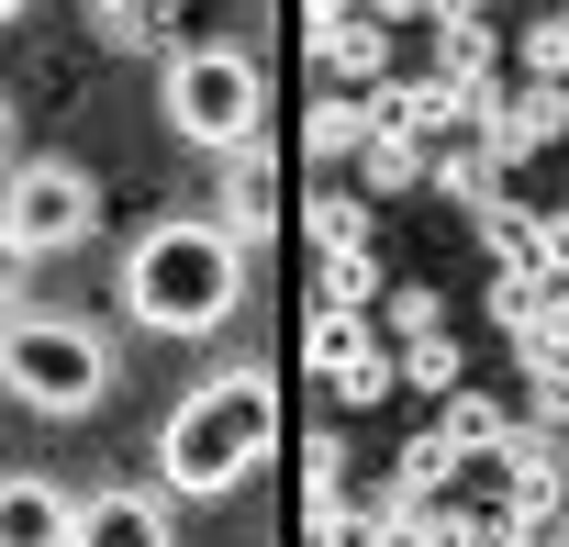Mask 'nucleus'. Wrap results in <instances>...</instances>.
I'll return each mask as SVG.
<instances>
[{"label":"nucleus","instance_id":"nucleus-1","mask_svg":"<svg viewBox=\"0 0 569 547\" xmlns=\"http://www.w3.org/2000/svg\"><path fill=\"white\" fill-rule=\"evenodd\" d=\"M268 447H279V380L257 358H234V369H212L201 391L168 402V425H157V491L168 503H223V491L257 480Z\"/></svg>","mask_w":569,"mask_h":547},{"label":"nucleus","instance_id":"nucleus-2","mask_svg":"<svg viewBox=\"0 0 569 547\" xmlns=\"http://www.w3.org/2000/svg\"><path fill=\"white\" fill-rule=\"evenodd\" d=\"M246 302V235L223 212H168L123 246V314L146 336H212Z\"/></svg>","mask_w":569,"mask_h":547},{"label":"nucleus","instance_id":"nucleus-3","mask_svg":"<svg viewBox=\"0 0 569 547\" xmlns=\"http://www.w3.org/2000/svg\"><path fill=\"white\" fill-rule=\"evenodd\" d=\"M0 391H12L23 414H101L112 402V336L90 314H46V302H12L0 314Z\"/></svg>","mask_w":569,"mask_h":547},{"label":"nucleus","instance_id":"nucleus-4","mask_svg":"<svg viewBox=\"0 0 569 547\" xmlns=\"http://www.w3.org/2000/svg\"><path fill=\"white\" fill-rule=\"evenodd\" d=\"M157 112H168V135L179 146H201V157H234V146H257L268 135V79H257V57L246 46H223V34H179L168 57H157Z\"/></svg>","mask_w":569,"mask_h":547},{"label":"nucleus","instance_id":"nucleus-5","mask_svg":"<svg viewBox=\"0 0 569 547\" xmlns=\"http://www.w3.org/2000/svg\"><path fill=\"white\" fill-rule=\"evenodd\" d=\"M0 223H12L34 257H68L101 235V179L79 157H23L12 179H0Z\"/></svg>","mask_w":569,"mask_h":547},{"label":"nucleus","instance_id":"nucleus-6","mask_svg":"<svg viewBox=\"0 0 569 547\" xmlns=\"http://www.w3.org/2000/svg\"><path fill=\"white\" fill-rule=\"evenodd\" d=\"M469 135L513 168V157H536V146L569 135V90H558V79H525V90H513V79H469Z\"/></svg>","mask_w":569,"mask_h":547},{"label":"nucleus","instance_id":"nucleus-7","mask_svg":"<svg viewBox=\"0 0 569 547\" xmlns=\"http://www.w3.org/2000/svg\"><path fill=\"white\" fill-rule=\"evenodd\" d=\"M302 369H313L336 402H380V391L402 380V347H380L347 302H325V314H313V336H302Z\"/></svg>","mask_w":569,"mask_h":547},{"label":"nucleus","instance_id":"nucleus-8","mask_svg":"<svg viewBox=\"0 0 569 547\" xmlns=\"http://www.w3.org/2000/svg\"><path fill=\"white\" fill-rule=\"evenodd\" d=\"M369 123H380V135H413V146H458V135H469V90L436 79V68H391V79L369 90Z\"/></svg>","mask_w":569,"mask_h":547},{"label":"nucleus","instance_id":"nucleus-9","mask_svg":"<svg viewBox=\"0 0 569 547\" xmlns=\"http://www.w3.org/2000/svg\"><path fill=\"white\" fill-rule=\"evenodd\" d=\"M68 547H179V536H168V491H146V480L79 491V536H68Z\"/></svg>","mask_w":569,"mask_h":547},{"label":"nucleus","instance_id":"nucleus-10","mask_svg":"<svg viewBox=\"0 0 569 547\" xmlns=\"http://www.w3.org/2000/svg\"><path fill=\"white\" fill-rule=\"evenodd\" d=\"M79 536V491H57V480H0V547H68Z\"/></svg>","mask_w":569,"mask_h":547},{"label":"nucleus","instance_id":"nucleus-11","mask_svg":"<svg viewBox=\"0 0 569 547\" xmlns=\"http://www.w3.org/2000/svg\"><path fill=\"white\" fill-rule=\"evenodd\" d=\"M425 190H447L458 212H491V201L513 190V168H502L480 135H458V146H436V157H425Z\"/></svg>","mask_w":569,"mask_h":547},{"label":"nucleus","instance_id":"nucleus-12","mask_svg":"<svg viewBox=\"0 0 569 547\" xmlns=\"http://www.w3.org/2000/svg\"><path fill=\"white\" fill-rule=\"evenodd\" d=\"M491 68H502V34L480 23V0H436V79L469 90V79H491Z\"/></svg>","mask_w":569,"mask_h":547},{"label":"nucleus","instance_id":"nucleus-13","mask_svg":"<svg viewBox=\"0 0 569 547\" xmlns=\"http://www.w3.org/2000/svg\"><path fill=\"white\" fill-rule=\"evenodd\" d=\"M313 57H325L347 90H380V79H391V23H380V12H347V23L313 34Z\"/></svg>","mask_w":569,"mask_h":547},{"label":"nucleus","instance_id":"nucleus-14","mask_svg":"<svg viewBox=\"0 0 569 547\" xmlns=\"http://www.w3.org/2000/svg\"><path fill=\"white\" fill-rule=\"evenodd\" d=\"M90 34L112 57H168L179 46V0H90Z\"/></svg>","mask_w":569,"mask_h":547},{"label":"nucleus","instance_id":"nucleus-15","mask_svg":"<svg viewBox=\"0 0 569 547\" xmlns=\"http://www.w3.org/2000/svg\"><path fill=\"white\" fill-rule=\"evenodd\" d=\"M469 223H480V257H491V268H536V280H547V212H525V201L502 190V201L469 212Z\"/></svg>","mask_w":569,"mask_h":547},{"label":"nucleus","instance_id":"nucleus-16","mask_svg":"<svg viewBox=\"0 0 569 547\" xmlns=\"http://www.w3.org/2000/svg\"><path fill=\"white\" fill-rule=\"evenodd\" d=\"M223 223H234L246 246L279 223V190H268V157H257V146H234V157H223Z\"/></svg>","mask_w":569,"mask_h":547},{"label":"nucleus","instance_id":"nucleus-17","mask_svg":"<svg viewBox=\"0 0 569 547\" xmlns=\"http://www.w3.org/2000/svg\"><path fill=\"white\" fill-rule=\"evenodd\" d=\"M436 436H447V447H458V458H491V447H502V436H513V414H502V402H491V391H469V380H458V391H447V402H436Z\"/></svg>","mask_w":569,"mask_h":547},{"label":"nucleus","instance_id":"nucleus-18","mask_svg":"<svg viewBox=\"0 0 569 547\" xmlns=\"http://www.w3.org/2000/svg\"><path fill=\"white\" fill-rule=\"evenodd\" d=\"M425 157H436V146H413V135H380V123H369V146H358V190H380V201H391V190H425Z\"/></svg>","mask_w":569,"mask_h":547},{"label":"nucleus","instance_id":"nucleus-19","mask_svg":"<svg viewBox=\"0 0 569 547\" xmlns=\"http://www.w3.org/2000/svg\"><path fill=\"white\" fill-rule=\"evenodd\" d=\"M402 380H413L425 402H447V391L469 380V358H458V336H447V325H425V336H402Z\"/></svg>","mask_w":569,"mask_h":547},{"label":"nucleus","instance_id":"nucleus-20","mask_svg":"<svg viewBox=\"0 0 569 547\" xmlns=\"http://www.w3.org/2000/svg\"><path fill=\"white\" fill-rule=\"evenodd\" d=\"M302 146H313V157H358V146H369V90H336V101H313Z\"/></svg>","mask_w":569,"mask_h":547},{"label":"nucleus","instance_id":"nucleus-21","mask_svg":"<svg viewBox=\"0 0 569 547\" xmlns=\"http://www.w3.org/2000/svg\"><path fill=\"white\" fill-rule=\"evenodd\" d=\"M458 469H469V458H458V447H447V436H436V425H425V436H413V447H402V469H391V480H402V491H413V503H447V491H458Z\"/></svg>","mask_w":569,"mask_h":547},{"label":"nucleus","instance_id":"nucleus-22","mask_svg":"<svg viewBox=\"0 0 569 547\" xmlns=\"http://www.w3.org/2000/svg\"><path fill=\"white\" fill-rule=\"evenodd\" d=\"M313 257H325V302H347V314L380 302V257L369 246H313Z\"/></svg>","mask_w":569,"mask_h":547},{"label":"nucleus","instance_id":"nucleus-23","mask_svg":"<svg viewBox=\"0 0 569 547\" xmlns=\"http://www.w3.org/2000/svg\"><path fill=\"white\" fill-rule=\"evenodd\" d=\"M302 235H313V246H369V201H358V190H313Z\"/></svg>","mask_w":569,"mask_h":547},{"label":"nucleus","instance_id":"nucleus-24","mask_svg":"<svg viewBox=\"0 0 569 547\" xmlns=\"http://www.w3.org/2000/svg\"><path fill=\"white\" fill-rule=\"evenodd\" d=\"M536 314H547V280H536V268H491V325H502V336H525Z\"/></svg>","mask_w":569,"mask_h":547},{"label":"nucleus","instance_id":"nucleus-25","mask_svg":"<svg viewBox=\"0 0 569 547\" xmlns=\"http://www.w3.org/2000/svg\"><path fill=\"white\" fill-rule=\"evenodd\" d=\"M525 79H569V0H558V12L525 34Z\"/></svg>","mask_w":569,"mask_h":547},{"label":"nucleus","instance_id":"nucleus-26","mask_svg":"<svg viewBox=\"0 0 569 547\" xmlns=\"http://www.w3.org/2000/svg\"><path fill=\"white\" fill-rule=\"evenodd\" d=\"M302 469H313V514L347 503V447H336V436H302Z\"/></svg>","mask_w":569,"mask_h":547},{"label":"nucleus","instance_id":"nucleus-27","mask_svg":"<svg viewBox=\"0 0 569 547\" xmlns=\"http://www.w3.org/2000/svg\"><path fill=\"white\" fill-rule=\"evenodd\" d=\"M23 280H34V246H23L12 223H0V314H12V302H23Z\"/></svg>","mask_w":569,"mask_h":547},{"label":"nucleus","instance_id":"nucleus-28","mask_svg":"<svg viewBox=\"0 0 569 547\" xmlns=\"http://www.w3.org/2000/svg\"><path fill=\"white\" fill-rule=\"evenodd\" d=\"M425 325H447V302L436 291H391V336H425Z\"/></svg>","mask_w":569,"mask_h":547},{"label":"nucleus","instance_id":"nucleus-29","mask_svg":"<svg viewBox=\"0 0 569 547\" xmlns=\"http://www.w3.org/2000/svg\"><path fill=\"white\" fill-rule=\"evenodd\" d=\"M547 280H569V212H547Z\"/></svg>","mask_w":569,"mask_h":547},{"label":"nucleus","instance_id":"nucleus-30","mask_svg":"<svg viewBox=\"0 0 569 547\" xmlns=\"http://www.w3.org/2000/svg\"><path fill=\"white\" fill-rule=\"evenodd\" d=\"M0 157H12V90H0Z\"/></svg>","mask_w":569,"mask_h":547},{"label":"nucleus","instance_id":"nucleus-31","mask_svg":"<svg viewBox=\"0 0 569 547\" xmlns=\"http://www.w3.org/2000/svg\"><path fill=\"white\" fill-rule=\"evenodd\" d=\"M23 12H34V0H0V23H23Z\"/></svg>","mask_w":569,"mask_h":547},{"label":"nucleus","instance_id":"nucleus-32","mask_svg":"<svg viewBox=\"0 0 569 547\" xmlns=\"http://www.w3.org/2000/svg\"><path fill=\"white\" fill-rule=\"evenodd\" d=\"M558 469H569V425H558Z\"/></svg>","mask_w":569,"mask_h":547},{"label":"nucleus","instance_id":"nucleus-33","mask_svg":"<svg viewBox=\"0 0 569 547\" xmlns=\"http://www.w3.org/2000/svg\"><path fill=\"white\" fill-rule=\"evenodd\" d=\"M313 547H325V536H313Z\"/></svg>","mask_w":569,"mask_h":547}]
</instances>
